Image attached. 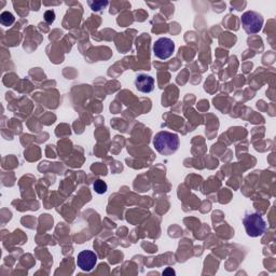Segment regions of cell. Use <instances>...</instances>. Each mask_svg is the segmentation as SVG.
<instances>
[{
    "mask_svg": "<svg viewBox=\"0 0 276 276\" xmlns=\"http://www.w3.org/2000/svg\"><path fill=\"white\" fill-rule=\"evenodd\" d=\"M175 51V43L170 38H160L154 43V54L160 60H168Z\"/></svg>",
    "mask_w": 276,
    "mask_h": 276,
    "instance_id": "277c9868",
    "label": "cell"
},
{
    "mask_svg": "<svg viewBox=\"0 0 276 276\" xmlns=\"http://www.w3.org/2000/svg\"><path fill=\"white\" fill-rule=\"evenodd\" d=\"M179 137L177 134L170 132H160L154 138V146L156 150L162 156H172L179 148Z\"/></svg>",
    "mask_w": 276,
    "mask_h": 276,
    "instance_id": "6da1fadb",
    "label": "cell"
},
{
    "mask_svg": "<svg viewBox=\"0 0 276 276\" xmlns=\"http://www.w3.org/2000/svg\"><path fill=\"white\" fill-rule=\"evenodd\" d=\"M135 88L142 93H151L155 90V79L151 76L141 74L135 79Z\"/></svg>",
    "mask_w": 276,
    "mask_h": 276,
    "instance_id": "8992f818",
    "label": "cell"
},
{
    "mask_svg": "<svg viewBox=\"0 0 276 276\" xmlns=\"http://www.w3.org/2000/svg\"><path fill=\"white\" fill-rule=\"evenodd\" d=\"M243 224L246 230V233L250 237H258L262 235L266 230V223L262 216L257 213L247 214L244 219Z\"/></svg>",
    "mask_w": 276,
    "mask_h": 276,
    "instance_id": "7a4b0ae2",
    "label": "cell"
},
{
    "mask_svg": "<svg viewBox=\"0 0 276 276\" xmlns=\"http://www.w3.org/2000/svg\"><path fill=\"white\" fill-rule=\"evenodd\" d=\"M89 6L91 7L92 11H95V12H98V11H101L103 10L105 7H107L109 5L108 2H95V3H92V2H89L88 3Z\"/></svg>",
    "mask_w": 276,
    "mask_h": 276,
    "instance_id": "9c48e42d",
    "label": "cell"
},
{
    "mask_svg": "<svg viewBox=\"0 0 276 276\" xmlns=\"http://www.w3.org/2000/svg\"><path fill=\"white\" fill-rule=\"evenodd\" d=\"M97 262V255L91 250H82L77 257V265L84 272L92 271Z\"/></svg>",
    "mask_w": 276,
    "mask_h": 276,
    "instance_id": "5b68a950",
    "label": "cell"
},
{
    "mask_svg": "<svg viewBox=\"0 0 276 276\" xmlns=\"http://www.w3.org/2000/svg\"><path fill=\"white\" fill-rule=\"evenodd\" d=\"M45 21L48 24H52L55 21V13L52 10H49L45 13Z\"/></svg>",
    "mask_w": 276,
    "mask_h": 276,
    "instance_id": "30bf717a",
    "label": "cell"
},
{
    "mask_svg": "<svg viewBox=\"0 0 276 276\" xmlns=\"http://www.w3.org/2000/svg\"><path fill=\"white\" fill-rule=\"evenodd\" d=\"M241 23L244 31L248 35L258 34L262 30L263 18L258 12L246 11L241 18Z\"/></svg>",
    "mask_w": 276,
    "mask_h": 276,
    "instance_id": "3957f363",
    "label": "cell"
},
{
    "mask_svg": "<svg viewBox=\"0 0 276 276\" xmlns=\"http://www.w3.org/2000/svg\"><path fill=\"white\" fill-rule=\"evenodd\" d=\"M14 21H16V18L12 13L5 11L2 13V16H0V22H2V24L4 26H10L14 23Z\"/></svg>",
    "mask_w": 276,
    "mask_h": 276,
    "instance_id": "52a82bcc",
    "label": "cell"
},
{
    "mask_svg": "<svg viewBox=\"0 0 276 276\" xmlns=\"http://www.w3.org/2000/svg\"><path fill=\"white\" fill-rule=\"evenodd\" d=\"M166 274H175V272H174L172 268H168V270L163 272V275H166Z\"/></svg>",
    "mask_w": 276,
    "mask_h": 276,
    "instance_id": "8fae6325",
    "label": "cell"
},
{
    "mask_svg": "<svg viewBox=\"0 0 276 276\" xmlns=\"http://www.w3.org/2000/svg\"><path fill=\"white\" fill-rule=\"evenodd\" d=\"M93 188H94V190H95L96 193H98V194H104V193H106V191H107L108 186H107V184L105 183V181L100 180V179H97V180L95 181V183H94Z\"/></svg>",
    "mask_w": 276,
    "mask_h": 276,
    "instance_id": "ba28073f",
    "label": "cell"
}]
</instances>
